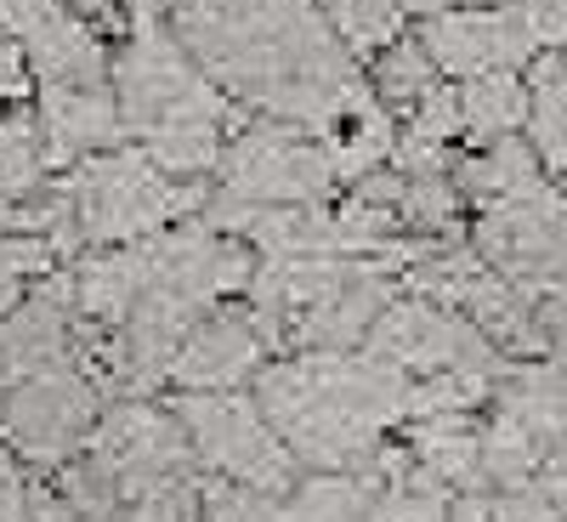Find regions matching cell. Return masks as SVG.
I'll return each instance as SVG.
<instances>
[{
	"instance_id": "26",
	"label": "cell",
	"mask_w": 567,
	"mask_h": 522,
	"mask_svg": "<svg viewBox=\"0 0 567 522\" xmlns=\"http://www.w3.org/2000/svg\"><path fill=\"white\" fill-rule=\"evenodd\" d=\"M0 443H7V414H0Z\"/></svg>"
},
{
	"instance_id": "5",
	"label": "cell",
	"mask_w": 567,
	"mask_h": 522,
	"mask_svg": "<svg viewBox=\"0 0 567 522\" xmlns=\"http://www.w3.org/2000/svg\"><path fill=\"white\" fill-rule=\"evenodd\" d=\"M171 409L194 443V460L216 471L221 483L256 494H290L301 483V460L284 449V438L272 432V420L250 392H176Z\"/></svg>"
},
{
	"instance_id": "18",
	"label": "cell",
	"mask_w": 567,
	"mask_h": 522,
	"mask_svg": "<svg viewBox=\"0 0 567 522\" xmlns=\"http://www.w3.org/2000/svg\"><path fill=\"white\" fill-rule=\"evenodd\" d=\"M374 85V98H381L386 109H398V114H409L425 91H437L443 85V74H437V63H432V52L420 45V34H403V40H392L381 58H374V74H369Z\"/></svg>"
},
{
	"instance_id": "14",
	"label": "cell",
	"mask_w": 567,
	"mask_h": 522,
	"mask_svg": "<svg viewBox=\"0 0 567 522\" xmlns=\"http://www.w3.org/2000/svg\"><path fill=\"white\" fill-rule=\"evenodd\" d=\"M374 500H369V522H449L454 511V489L443 478H432L409 449L403 454H374Z\"/></svg>"
},
{
	"instance_id": "16",
	"label": "cell",
	"mask_w": 567,
	"mask_h": 522,
	"mask_svg": "<svg viewBox=\"0 0 567 522\" xmlns=\"http://www.w3.org/2000/svg\"><path fill=\"white\" fill-rule=\"evenodd\" d=\"M454 85H460V131L483 149L499 136H516V125H528V85L516 74H477Z\"/></svg>"
},
{
	"instance_id": "13",
	"label": "cell",
	"mask_w": 567,
	"mask_h": 522,
	"mask_svg": "<svg viewBox=\"0 0 567 522\" xmlns=\"http://www.w3.org/2000/svg\"><path fill=\"white\" fill-rule=\"evenodd\" d=\"M40 136H45V160L69 165V160H91L120 149V103L114 85H40Z\"/></svg>"
},
{
	"instance_id": "3",
	"label": "cell",
	"mask_w": 567,
	"mask_h": 522,
	"mask_svg": "<svg viewBox=\"0 0 567 522\" xmlns=\"http://www.w3.org/2000/svg\"><path fill=\"white\" fill-rule=\"evenodd\" d=\"M125 7H131V34L109 69L120 125L176 182L216 171L233 131V98L187 58V45L159 18V0H125Z\"/></svg>"
},
{
	"instance_id": "7",
	"label": "cell",
	"mask_w": 567,
	"mask_h": 522,
	"mask_svg": "<svg viewBox=\"0 0 567 522\" xmlns=\"http://www.w3.org/2000/svg\"><path fill=\"white\" fill-rule=\"evenodd\" d=\"M221 199L239 205H318L336 187V160L318 136L284 120H261L221 149Z\"/></svg>"
},
{
	"instance_id": "24",
	"label": "cell",
	"mask_w": 567,
	"mask_h": 522,
	"mask_svg": "<svg viewBox=\"0 0 567 522\" xmlns=\"http://www.w3.org/2000/svg\"><path fill=\"white\" fill-rule=\"evenodd\" d=\"M449 522H494V511H488V494H454V511H449Z\"/></svg>"
},
{
	"instance_id": "10",
	"label": "cell",
	"mask_w": 567,
	"mask_h": 522,
	"mask_svg": "<svg viewBox=\"0 0 567 522\" xmlns=\"http://www.w3.org/2000/svg\"><path fill=\"white\" fill-rule=\"evenodd\" d=\"M420 45L432 52L443 80H477V74H516L539 58V29L528 0H499V7H454L432 12L420 29Z\"/></svg>"
},
{
	"instance_id": "2",
	"label": "cell",
	"mask_w": 567,
	"mask_h": 522,
	"mask_svg": "<svg viewBox=\"0 0 567 522\" xmlns=\"http://www.w3.org/2000/svg\"><path fill=\"white\" fill-rule=\"evenodd\" d=\"M409 375L374 352H290L256 369V403L301 465L363 471L403 420Z\"/></svg>"
},
{
	"instance_id": "6",
	"label": "cell",
	"mask_w": 567,
	"mask_h": 522,
	"mask_svg": "<svg viewBox=\"0 0 567 522\" xmlns=\"http://www.w3.org/2000/svg\"><path fill=\"white\" fill-rule=\"evenodd\" d=\"M477 256L534 301L567 290V199L545 176L488 199L477 216Z\"/></svg>"
},
{
	"instance_id": "9",
	"label": "cell",
	"mask_w": 567,
	"mask_h": 522,
	"mask_svg": "<svg viewBox=\"0 0 567 522\" xmlns=\"http://www.w3.org/2000/svg\"><path fill=\"white\" fill-rule=\"evenodd\" d=\"M363 352H374L381 364H392L398 375L420 381V375H443V369H494L499 375V347L483 336L465 313L443 307V301H392L374 318Z\"/></svg>"
},
{
	"instance_id": "12",
	"label": "cell",
	"mask_w": 567,
	"mask_h": 522,
	"mask_svg": "<svg viewBox=\"0 0 567 522\" xmlns=\"http://www.w3.org/2000/svg\"><path fill=\"white\" fill-rule=\"evenodd\" d=\"M267 352L272 347L250 307H216L182 341V352L171 364V387L176 392H239L267 364Z\"/></svg>"
},
{
	"instance_id": "8",
	"label": "cell",
	"mask_w": 567,
	"mask_h": 522,
	"mask_svg": "<svg viewBox=\"0 0 567 522\" xmlns=\"http://www.w3.org/2000/svg\"><path fill=\"white\" fill-rule=\"evenodd\" d=\"M0 414H7V443L29 465L63 471L85 449L91 426L103 420V403H97L91 375H80L74 364H58V369H40V375H29V381L7 387Z\"/></svg>"
},
{
	"instance_id": "21",
	"label": "cell",
	"mask_w": 567,
	"mask_h": 522,
	"mask_svg": "<svg viewBox=\"0 0 567 522\" xmlns=\"http://www.w3.org/2000/svg\"><path fill=\"white\" fill-rule=\"evenodd\" d=\"M488 511H494V522H561V511H556V500L539 478L488 494Z\"/></svg>"
},
{
	"instance_id": "17",
	"label": "cell",
	"mask_w": 567,
	"mask_h": 522,
	"mask_svg": "<svg viewBox=\"0 0 567 522\" xmlns=\"http://www.w3.org/2000/svg\"><path fill=\"white\" fill-rule=\"evenodd\" d=\"M323 12V23L336 29V40L363 63H374L392 40H403V0H312Z\"/></svg>"
},
{
	"instance_id": "22",
	"label": "cell",
	"mask_w": 567,
	"mask_h": 522,
	"mask_svg": "<svg viewBox=\"0 0 567 522\" xmlns=\"http://www.w3.org/2000/svg\"><path fill=\"white\" fill-rule=\"evenodd\" d=\"M534 29H539V52H567V0H528Z\"/></svg>"
},
{
	"instance_id": "15",
	"label": "cell",
	"mask_w": 567,
	"mask_h": 522,
	"mask_svg": "<svg viewBox=\"0 0 567 522\" xmlns=\"http://www.w3.org/2000/svg\"><path fill=\"white\" fill-rule=\"evenodd\" d=\"M528 149L567 187V52H539L528 69Z\"/></svg>"
},
{
	"instance_id": "20",
	"label": "cell",
	"mask_w": 567,
	"mask_h": 522,
	"mask_svg": "<svg viewBox=\"0 0 567 522\" xmlns=\"http://www.w3.org/2000/svg\"><path fill=\"white\" fill-rule=\"evenodd\" d=\"M460 216V187L449 182V171L437 176H403V194H398V222L420 227V233H449Z\"/></svg>"
},
{
	"instance_id": "11",
	"label": "cell",
	"mask_w": 567,
	"mask_h": 522,
	"mask_svg": "<svg viewBox=\"0 0 567 522\" xmlns=\"http://www.w3.org/2000/svg\"><path fill=\"white\" fill-rule=\"evenodd\" d=\"M0 34L23 45L40 85H109V52L69 0H0Z\"/></svg>"
},
{
	"instance_id": "23",
	"label": "cell",
	"mask_w": 567,
	"mask_h": 522,
	"mask_svg": "<svg viewBox=\"0 0 567 522\" xmlns=\"http://www.w3.org/2000/svg\"><path fill=\"white\" fill-rule=\"evenodd\" d=\"M0 522H29V483L7 454H0Z\"/></svg>"
},
{
	"instance_id": "4",
	"label": "cell",
	"mask_w": 567,
	"mask_h": 522,
	"mask_svg": "<svg viewBox=\"0 0 567 522\" xmlns=\"http://www.w3.org/2000/svg\"><path fill=\"white\" fill-rule=\"evenodd\" d=\"M63 199L74 211L80 239L91 245H136L148 233H165V222L205 205L194 182L165 176L142 149H109L80 160V171L63 182Z\"/></svg>"
},
{
	"instance_id": "25",
	"label": "cell",
	"mask_w": 567,
	"mask_h": 522,
	"mask_svg": "<svg viewBox=\"0 0 567 522\" xmlns=\"http://www.w3.org/2000/svg\"><path fill=\"white\" fill-rule=\"evenodd\" d=\"M454 7H499V0H403V12H454Z\"/></svg>"
},
{
	"instance_id": "19",
	"label": "cell",
	"mask_w": 567,
	"mask_h": 522,
	"mask_svg": "<svg viewBox=\"0 0 567 522\" xmlns=\"http://www.w3.org/2000/svg\"><path fill=\"white\" fill-rule=\"evenodd\" d=\"M52 160H45V136L34 114L0 120V194L7 199H34Z\"/></svg>"
},
{
	"instance_id": "1",
	"label": "cell",
	"mask_w": 567,
	"mask_h": 522,
	"mask_svg": "<svg viewBox=\"0 0 567 522\" xmlns=\"http://www.w3.org/2000/svg\"><path fill=\"white\" fill-rule=\"evenodd\" d=\"M159 12L187 58L267 120L341 142L392 114L312 0H159Z\"/></svg>"
}]
</instances>
